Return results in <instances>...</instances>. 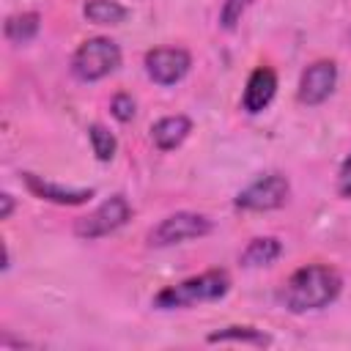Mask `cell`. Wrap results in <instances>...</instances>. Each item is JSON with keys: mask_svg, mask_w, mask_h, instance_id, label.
I'll return each mask as SVG.
<instances>
[{"mask_svg": "<svg viewBox=\"0 0 351 351\" xmlns=\"http://www.w3.org/2000/svg\"><path fill=\"white\" fill-rule=\"evenodd\" d=\"M343 291V277L335 266L307 263L299 266L280 288L277 299L288 313H313L329 307Z\"/></svg>", "mask_w": 351, "mask_h": 351, "instance_id": "obj_1", "label": "cell"}, {"mask_svg": "<svg viewBox=\"0 0 351 351\" xmlns=\"http://www.w3.org/2000/svg\"><path fill=\"white\" fill-rule=\"evenodd\" d=\"M228 291H230V274L225 269H208L176 285L162 288L151 304L156 310H181V307H195L203 302H219Z\"/></svg>", "mask_w": 351, "mask_h": 351, "instance_id": "obj_2", "label": "cell"}, {"mask_svg": "<svg viewBox=\"0 0 351 351\" xmlns=\"http://www.w3.org/2000/svg\"><path fill=\"white\" fill-rule=\"evenodd\" d=\"M121 66V47L107 36L85 38L71 55V74L80 82H99Z\"/></svg>", "mask_w": 351, "mask_h": 351, "instance_id": "obj_3", "label": "cell"}, {"mask_svg": "<svg viewBox=\"0 0 351 351\" xmlns=\"http://www.w3.org/2000/svg\"><path fill=\"white\" fill-rule=\"evenodd\" d=\"M211 230H214V225L206 214L176 211V214H167L165 219H159L148 230L145 244L148 247H173V244H184V241H192V239H203Z\"/></svg>", "mask_w": 351, "mask_h": 351, "instance_id": "obj_4", "label": "cell"}, {"mask_svg": "<svg viewBox=\"0 0 351 351\" xmlns=\"http://www.w3.org/2000/svg\"><path fill=\"white\" fill-rule=\"evenodd\" d=\"M132 219V206L123 195H112L104 203H99L93 211H88L85 217H80L74 222V236L85 239V241H96L104 239L115 230H121L126 222Z\"/></svg>", "mask_w": 351, "mask_h": 351, "instance_id": "obj_5", "label": "cell"}, {"mask_svg": "<svg viewBox=\"0 0 351 351\" xmlns=\"http://www.w3.org/2000/svg\"><path fill=\"white\" fill-rule=\"evenodd\" d=\"M291 195V184L282 173H266L236 192L233 206L241 211H274L282 208Z\"/></svg>", "mask_w": 351, "mask_h": 351, "instance_id": "obj_6", "label": "cell"}, {"mask_svg": "<svg viewBox=\"0 0 351 351\" xmlns=\"http://www.w3.org/2000/svg\"><path fill=\"white\" fill-rule=\"evenodd\" d=\"M143 66H145V74H148L151 82L167 88V85L181 82L189 74L192 55L184 47H154V49L145 52Z\"/></svg>", "mask_w": 351, "mask_h": 351, "instance_id": "obj_7", "label": "cell"}, {"mask_svg": "<svg viewBox=\"0 0 351 351\" xmlns=\"http://www.w3.org/2000/svg\"><path fill=\"white\" fill-rule=\"evenodd\" d=\"M335 85H337V63L321 58V60H313V63L302 71L296 96H299L302 104L318 107V104H324V101L335 93Z\"/></svg>", "mask_w": 351, "mask_h": 351, "instance_id": "obj_8", "label": "cell"}, {"mask_svg": "<svg viewBox=\"0 0 351 351\" xmlns=\"http://www.w3.org/2000/svg\"><path fill=\"white\" fill-rule=\"evenodd\" d=\"M22 181L27 186V192L38 200H49V203H58V206H82L93 197V189H85V186H66V184H55L44 176H36V173H22Z\"/></svg>", "mask_w": 351, "mask_h": 351, "instance_id": "obj_9", "label": "cell"}, {"mask_svg": "<svg viewBox=\"0 0 351 351\" xmlns=\"http://www.w3.org/2000/svg\"><path fill=\"white\" fill-rule=\"evenodd\" d=\"M277 93V71L271 66H255L241 93V110L250 115L263 112Z\"/></svg>", "mask_w": 351, "mask_h": 351, "instance_id": "obj_10", "label": "cell"}, {"mask_svg": "<svg viewBox=\"0 0 351 351\" xmlns=\"http://www.w3.org/2000/svg\"><path fill=\"white\" fill-rule=\"evenodd\" d=\"M192 132V121L186 115H165L151 126V140L159 151H176Z\"/></svg>", "mask_w": 351, "mask_h": 351, "instance_id": "obj_11", "label": "cell"}, {"mask_svg": "<svg viewBox=\"0 0 351 351\" xmlns=\"http://www.w3.org/2000/svg\"><path fill=\"white\" fill-rule=\"evenodd\" d=\"M280 255H282L280 239H274V236H258V239H252V241L241 250L239 261H241V266H247V269H261V266H271Z\"/></svg>", "mask_w": 351, "mask_h": 351, "instance_id": "obj_12", "label": "cell"}, {"mask_svg": "<svg viewBox=\"0 0 351 351\" xmlns=\"http://www.w3.org/2000/svg\"><path fill=\"white\" fill-rule=\"evenodd\" d=\"M206 343H244V346H258V348H266L271 346V337L263 332V329H255V326H225V329H217V332H208L206 335Z\"/></svg>", "mask_w": 351, "mask_h": 351, "instance_id": "obj_13", "label": "cell"}, {"mask_svg": "<svg viewBox=\"0 0 351 351\" xmlns=\"http://www.w3.org/2000/svg\"><path fill=\"white\" fill-rule=\"evenodd\" d=\"M38 30H41V16L36 11L14 14L3 25V33H5V38L11 44H27V41H33L38 36Z\"/></svg>", "mask_w": 351, "mask_h": 351, "instance_id": "obj_14", "label": "cell"}, {"mask_svg": "<svg viewBox=\"0 0 351 351\" xmlns=\"http://www.w3.org/2000/svg\"><path fill=\"white\" fill-rule=\"evenodd\" d=\"M82 14L93 25H121L129 11L118 0H85Z\"/></svg>", "mask_w": 351, "mask_h": 351, "instance_id": "obj_15", "label": "cell"}, {"mask_svg": "<svg viewBox=\"0 0 351 351\" xmlns=\"http://www.w3.org/2000/svg\"><path fill=\"white\" fill-rule=\"evenodd\" d=\"M88 140H90V148H93V154H96L99 162H112V156L118 151V140H115V134L107 126L90 123L88 126Z\"/></svg>", "mask_w": 351, "mask_h": 351, "instance_id": "obj_16", "label": "cell"}, {"mask_svg": "<svg viewBox=\"0 0 351 351\" xmlns=\"http://www.w3.org/2000/svg\"><path fill=\"white\" fill-rule=\"evenodd\" d=\"M250 3H252V0H222L219 25H222L225 30H233V27L241 22V16H244V11L250 8Z\"/></svg>", "mask_w": 351, "mask_h": 351, "instance_id": "obj_17", "label": "cell"}, {"mask_svg": "<svg viewBox=\"0 0 351 351\" xmlns=\"http://www.w3.org/2000/svg\"><path fill=\"white\" fill-rule=\"evenodd\" d=\"M110 112H112L115 121L129 123V121L137 115V101H134V96H132V93H115L112 101H110Z\"/></svg>", "mask_w": 351, "mask_h": 351, "instance_id": "obj_18", "label": "cell"}, {"mask_svg": "<svg viewBox=\"0 0 351 351\" xmlns=\"http://www.w3.org/2000/svg\"><path fill=\"white\" fill-rule=\"evenodd\" d=\"M337 195L340 197H351V154L343 159V165L337 170Z\"/></svg>", "mask_w": 351, "mask_h": 351, "instance_id": "obj_19", "label": "cell"}, {"mask_svg": "<svg viewBox=\"0 0 351 351\" xmlns=\"http://www.w3.org/2000/svg\"><path fill=\"white\" fill-rule=\"evenodd\" d=\"M0 203H3L0 219H11V214H14V195H11V192H3V195H0Z\"/></svg>", "mask_w": 351, "mask_h": 351, "instance_id": "obj_20", "label": "cell"}]
</instances>
